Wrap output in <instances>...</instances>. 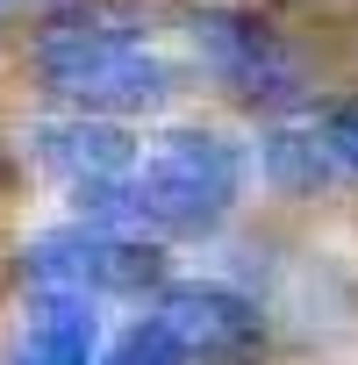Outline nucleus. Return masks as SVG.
Instances as JSON below:
<instances>
[{"instance_id": "f257e3e1", "label": "nucleus", "mask_w": 358, "mask_h": 365, "mask_svg": "<svg viewBox=\"0 0 358 365\" xmlns=\"http://www.w3.org/2000/svg\"><path fill=\"white\" fill-rule=\"evenodd\" d=\"M36 72L44 93L65 101V115H150L172 101V65L143 43V22L122 0H65L36 29Z\"/></svg>"}, {"instance_id": "f03ea898", "label": "nucleus", "mask_w": 358, "mask_h": 365, "mask_svg": "<svg viewBox=\"0 0 358 365\" xmlns=\"http://www.w3.org/2000/svg\"><path fill=\"white\" fill-rule=\"evenodd\" d=\"M244 194V150L215 129H165L136 172H129V208L143 237H215L237 215Z\"/></svg>"}, {"instance_id": "7ed1b4c3", "label": "nucleus", "mask_w": 358, "mask_h": 365, "mask_svg": "<svg viewBox=\"0 0 358 365\" xmlns=\"http://www.w3.org/2000/svg\"><path fill=\"white\" fill-rule=\"evenodd\" d=\"M22 287L29 294H72V301H158L172 287L165 244L101 230V222H58L22 244Z\"/></svg>"}, {"instance_id": "20e7f679", "label": "nucleus", "mask_w": 358, "mask_h": 365, "mask_svg": "<svg viewBox=\"0 0 358 365\" xmlns=\"http://www.w3.org/2000/svg\"><path fill=\"white\" fill-rule=\"evenodd\" d=\"M187 43H194L201 72H208L215 86H230L237 101H251V108H294V101L308 93L301 58H294L258 15L201 8V15H187Z\"/></svg>"}, {"instance_id": "39448f33", "label": "nucleus", "mask_w": 358, "mask_h": 365, "mask_svg": "<svg viewBox=\"0 0 358 365\" xmlns=\"http://www.w3.org/2000/svg\"><path fill=\"white\" fill-rule=\"evenodd\" d=\"M150 315L179 336L187 365H251L265 351V315L251 294L223 287V279H172Z\"/></svg>"}, {"instance_id": "423d86ee", "label": "nucleus", "mask_w": 358, "mask_h": 365, "mask_svg": "<svg viewBox=\"0 0 358 365\" xmlns=\"http://www.w3.org/2000/svg\"><path fill=\"white\" fill-rule=\"evenodd\" d=\"M29 150H36V165L44 172H58L72 194H86V187H108V179H129L136 172V143H129V129L122 122H108V115H51V122H36L29 129Z\"/></svg>"}, {"instance_id": "0eeeda50", "label": "nucleus", "mask_w": 358, "mask_h": 365, "mask_svg": "<svg viewBox=\"0 0 358 365\" xmlns=\"http://www.w3.org/2000/svg\"><path fill=\"white\" fill-rule=\"evenodd\" d=\"M101 301H72V294H36V308L22 315L8 365H101Z\"/></svg>"}, {"instance_id": "6e6552de", "label": "nucleus", "mask_w": 358, "mask_h": 365, "mask_svg": "<svg viewBox=\"0 0 358 365\" xmlns=\"http://www.w3.org/2000/svg\"><path fill=\"white\" fill-rule=\"evenodd\" d=\"M258 172L272 179L280 194H315V187H329V179H337V165H329L315 122H280V129H265V143H258Z\"/></svg>"}, {"instance_id": "1a4fd4ad", "label": "nucleus", "mask_w": 358, "mask_h": 365, "mask_svg": "<svg viewBox=\"0 0 358 365\" xmlns=\"http://www.w3.org/2000/svg\"><path fill=\"white\" fill-rule=\"evenodd\" d=\"M101 365H187V351H179V336L143 308L122 336H108V344H101Z\"/></svg>"}, {"instance_id": "9d476101", "label": "nucleus", "mask_w": 358, "mask_h": 365, "mask_svg": "<svg viewBox=\"0 0 358 365\" xmlns=\"http://www.w3.org/2000/svg\"><path fill=\"white\" fill-rule=\"evenodd\" d=\"M308 122H315V136H322L329 165H337L344 179H358V93H337V101H322Z\"/></svg>"}, {"instance_id": "9b49d317", "label": "nucleus", "mask_w": 358, "mask_h": 365, "mask_svg": "<svg viewBox=\"0 0 358 365\" xmlns=\"http://www.w3.org/2000/svg\"><path fill=\"white\" fill-rule=\"evenodd\" d=\"M0 15H8V0H0Z\"/></svg>"}]
</instances>
